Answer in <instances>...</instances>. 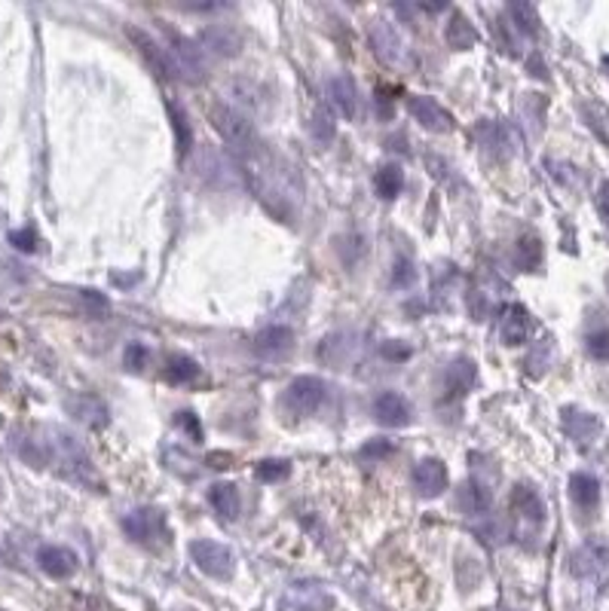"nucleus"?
<instances>
[{
    "instance_id": "1",
    "label": "nucleus",
    "mask_w": 609,
    "mask_h": 611,
    "mask_svg": "<svg viewBox=\"0 0 609 611\" xmlns=\"http://www.w3.org/2000/svg\"><path fill=\"white\" fill-rule=\"evenodd\" d=\"M208 120H212V126L218 128V135L227 141V147L236 156L246 159V156H252L254 151H261V141H257L252 120H248L246 113L236 111V107L224 104V101H212V104H208Z\"/></svg>"
},
{
    "instance_id": "2",
    "label": "nucleus",
    "mask_w": 609,
    "mask_h": 611,
    "mask_svg": "<svg viewBox=\"0 0 609 611\" xmlns=\"http://www.w3.org/2000/svg\"><path fill=\"white\" fill-rule=\"evenodd\" d=\"M511 532L518 541H533L543 532L545 522V501L530 483H518L511 489Z\"/></svg>"
},
{
    "instance_id": "3",
    "label": "nucleus",
    "mask_w": 609,
    "mask_h": 611,
    "mask_svg": "<svg viewBox=\"0 0 609 611\" xmlns=\"http://www.w3.org/2000/svg\"><path fill=\"white\" fill-rule=\"evenodd\" d=\"M123 532L129 535V541L141 547H160L168 545V538H172L166 514L160 507H135L132 514L123 517Z\"/></svg>"
},
{
    "instance_id": "4",
    "label": "nucleus",
    "mask_w": 609,
    "mask_h": 611,
    "mask_svg": "<svg viewBox=\"0 0 609 611\" xmlns=\"http://www.w3.org/2000/svg\"><path fill=\"white\" fill-rule=\"evenodd\" d=\"M191 560L202 575H208V578H215V581H230L236 572L233 550H230L227 545H221V541H212V538L191 541Z\"/></svg>"
},
{
    "instance_id": "5",
    "label": "nucleus",
    "mask_w": 609,
    "mask_h": 611,
    "mask_svg": "<svg viewBox=\"0 0 609 611\" xmlns=\"http://www.w3.org/2000/svg\"><path fill=\"white\" fill-rule=\"evenodd\" d=\"M570 572L582 581L606 584L609 581V541L591 538L579 545L570 556Z\"/></svg>"
},
{
    "instance_id": "6",
    "label": "nucleus",
    "mask_w": 609,
    "mask_h": 611,
    "mask_svg": "<svg viewBox=\"0 0 609 611\" xmlns=\"http://www.w3.org/2000/svg\"><path fill=\"white\" fill-rule=\"evenodd\" d=\"M368 40H371V50H374V56L380 58L383 65H389V67H404V65H408V40L402 37V31H398L392 22L377 19V22L371 25V31H368Z\"/></svg>"
},
{
    "instance_id": "7",
    "label": "nucleus",
    "mask_w": 609,
    "mask_h": 611,
    "mask_svg": "<svg viewBox=\"0 0 609 611\" xmlns=\"http://www.w3.org/2000/svg\"><path fill=\"white\" fill-rule=\"evenodd\" d=\"M404 107H408V113L414 117L419 126L423 128H429V132H435V135H448L453 132V117H450V111L444 104H438L432 95H408L404 98Z\"/></svg>"
},
{
    "instance_id": "8",
    "label": "nucleus",
    "mask_w": 609,
    "mask_h": 611,
    "mask_svg": "<svg viewBox=\"0 0 609 611\" xmlns=\"http://www.w3.org/2000/svg\"><path fill=\"white\" fill-rule=\"evenodd\" d=\"M324 398H328V385H324V379H319V376L291 379V385L285 391L288 410L301 413V416H309V413L319 410V406L324 404Z\"/></svg>"
},
{
    "instance_id": "9",
    "label": "nucleus",
    "mask_w": 609,
    "mask_h": 611,
    "mask_svg": "<svg viewBox=\"0 0 609 611\" xmlns=\"http://www.w3.org/2000/svg\"><path fill=\"white\" fill-rule=\"evenodd\" d=\"M126 34L132 37V43L138 46V52L144 56L147 65L153 67V73H160V77H166V80H181V77H178V67H175V61H172V56H168V50L160 43L157 37H151V34L141 31V28H129Z\"/></svg>"
},
{
    "instance_id": "10",
    "label": "nucleus",
    "mask_w": 609,
    "mask_h": 611,
    "mask_svg": "<svg viewBox=\"0 0 609 611\" xmlns=\"http://www.w3.org/2000/svg\"><path fill=\"white\" fill-rule=\"evenodd\" d=\"M410 480H414V489L423 495V499H438V495H441L450 483L448 465H444L441 459H423L414 465Z\"/></svg>"
},
{
    "instance_id": "11",
    "label": "nucleus",
    "mask_w": 609,
    "mask_h": 611,
    "mask_svg": "<svg viewBox=\"0 0 609 611\" xmlns=\"http://www.w3.org/2000/svg\"><path fill=\"white\" fill-rule=\"evenodd\" d=\"M37 566L43 568V572L50 575V578L65 581V578H71V575L77 572L80 560H77V553H74L71 547L46 545V547L37 550Z\"/></svg>"
},
{
    "instance_id": "12",
    "label": "nucleus",
    "mask_w": 609,
    "mask_h": 611,
    "mask_svg": "<svg viewBox=\"0 0 609 611\" xmlns=\"http://www.w3.org/2000/svg\"><path fill=\"white\" fill-rule=\"evenodd\" d=\"M530 336V312L520 303H509L499 309V339L505 345H520Z\"/></svg>"
},
{
    "instance_id": "13",
    "label": "nucleus",
    "mask_w": 609,
    "mask_h": 611,
    "mask_svg": "<svg viewBox=\"0 0 609 611\" xmlns=\"http://www.w3.org/2000/svg\"><path fill=\"white\" fill-rule=\"evenodd\" d=\"M254 352L263 361H282L294 352V330L288 328H263L254 336Z\"/></svg>"
},
{
    "instance_id": "14",
    "label": "nucleus",
    "mask_w": 609,
    "mask_h": 611,
    "mask_svg": "<svg viewBox=\"0 0 609 611\" xmlns=\"http://www.w3.org/2000/svg\"><path fill=\"white\" fill-rule=\"evenodd\" d=\"M328 101L343 120H358V89L349 73H334L328 80Z\"/></svg>"
},
{
    "instance_id": "15",
    "label": "nucleus",
    "mask_w": 609,
    "mask_h": 611,
    "mask_svg": "<svg viewBox=\"0 0 609 611\" xmlns=\"http://www.w3.org/2000/svg\"><path fill=\"white\" fill-rule=\"evenodd\" d=\"M374 419L386 428H404L410 422V404L398 391H383L374 398Z\"/></svg>"
},
{
    "instance_id": "16",
    "label": "nucleus",
    "mask_w": 609,
    "mask_h": 611,
    "mask_svg": "<svg viewBox=\"0 0 609 611\" xmlns=\"http://www.w3.org/2000/svg\"><path fill=\"white\" fill-rule=\"evenodd\" d=\"M457 507L465 517H484V514L490 511V489L484 483L469 480V483H463L457 489Z\"/></svg>"
},
{
    "instance_id": "17",
    "label": "nucleus",
    "mask_w": 609,
    "mask_h": 611,
    "mask_svg": "<svg viewBox=\"0 0 609 611\" xmlns=\"http://www.w3.org/2000/svg\"><path fill=\"white\" fill-rule=\"evenodd\" d=\"M475 379L478 367L472 358H453L448 373H444V389H448V395H465L475 385Z\"/></svg>"
},
{
    "instance_id": "18",
    "label": "nucleus",
    "mask_w": 609,
    "mask_h": 611,
    "mask_svg": "<svg viewBox=\"0 0 609 611\" xmlns=\"http://www.w3.org/2000/svg\"><path fill=\"white\" fill-rule=\"evenodd\" d=\"M564 428H566V434L576 440V444H591V440L597 437V431H600V422L591 416V413L570 406V410H564Z\"/></svg>"
},
{
    "instance_id": "19",
    "label": "nucleus",
    "mask_w": 609,
    "mask_h": 611,
    "mask_svg": "<svg viewBox=\"0 0 609 611\" xmlns=\"http://www.w3.org/2000/svg\"><path fill=\"white\" fill-rule=\"evenodd\" d=\"M288 602L297 611H328L334 606V599H331L322 587H316V584H297V587L291 590Z\"/></svg>"
},
{
    "instance_id": "20",
    "label": "nucleus",
    "mask_w": 609,
    "mask_h": 611,
    "mask_svg": "<svg viewBox=\"0 0 609 611\" xmlns=\"http://www.w3.org/2000/svg\"><path fill=\"white\" fill-rule=\"evenodd\" d=\"M570 499L582 511H594L600 505V483L594 474H573L570 477Z\"/></svg>"
},
{
    "instance_id": "21",
    "label": "nucleus",
    "mask_w": 609,
    "mask_h": 611,
    "mask_svg": "<svg viewBox=\"0 0 609 611\" xmlns=\"http://www.w3.org/2000/svg\"><path fill=\"white\" fill-rule=\"evenodd\" d=\"M208 501H212V507L218 511V517L224 520H236L239 517V489H236V483H215L212 489H208Z\"/></svg>"
},
{
    "instance_id": "22",
    "label": "nucleus",
    "mask_w": 609,
    "mask_h": 611,
    "mask_svg": "<svg viewBox=\"0 0 609 611\" xmlns=\"http://www.w3.org/2000/svg\"><path fill=\"white\" fill-rule=\"evenodd\" d=\"M199 40L206 43V50L212 52V56H218V58H230V56H236V52H239V37H236L230 28H221V25L206 28Z\"/></svg>"
},
{
    "instance_id": "23",
    "label": "nucleus",
    "mask_w": 609,
    "mask_h": 611,
    "mask_svg": "<svg viewBox=\"0 0 609 611\" xmlns=\"http://www.w3.org/2000/svg\"><path fill=\"white\" fill-rule=\"evenodd\" d=\"M168 120H172V128H175V147H178V159H184L187 153H191L193 147V128L191 122H187V113L181 111V104H175V101H168Z\"/></svg>"
},
{
    "instance_id": "24",
    "label": "nucleus",
    "mask_w": 609,
    "mask_h": 611,
    "mask_svg": "<svg viewBox=\"0 0 609 611\" xmlns=\"http://www.w3.org/2000/svg\"><path fill=\"white\" fill-rule=\"evenodd\" d=\"M582 117H585V126L609 147V107L600 101H582Z\"/></svg>"
},
{
    "instance_id": "25",
    "label": "nucleus",
    "mask_w": 609,
    "mask_h": 611,
    "mask_svg": "<svg viewBox=\"0 0 609 611\" xmlns=\"http://www.w3.org/2000/svg\"><path fill=\"white\" fill-rule=\"evenodd\" d=\"M374 189L380 199H398V193L404 189V172L398 166H383L380 172L374 174Z\"/></svg>"
},
{
    "instance_id": "26",
    "label": "nucleus",
    "mask_w": 609,
    "mask_h": 611,
    "mask_svg": "<svg viewBox=\"0 0 609 611\" xmlns=\"http://www.w3.org/2000/svg\"><path fill=\"white\" fill-rule=\"evenodd\" d=\"M505 12H509L511 25L524 34V37H536L539 34V12L533 4H509Z\"/></svg>"
},
{
    "instance_id": "27",
    "label": "nucleus",
    "mask_w": 609,
    "mask_h": 611,
    "mask_svg": "<svg viewBox=\"0 0 609 611\" xmlns=\"http://www.w3.org/2000/svg\"><path fill=\"white\" fill-rule=\"evenodd\" d=\"M337 135L334 128V113L328 111V107H316L313 117H309V138L316 141V144H331Z\"/></svg>"
},
{
    "instance_id": "28",
    "label": "nucleus",
    "mask_w": 609,
    "mask_h": 611,
    "mask_svg": "<svg viewBox=\"0 0 609 611\" xmlns=\"http://www.w3.org/2000/svg\"><path fill=\"white\" fill-rule=\"evenodd\" d=\"M478 40V31L472 28V22L465 16H453L450 25H448V43L453 46V50H472Z\"/></svg>"
},
{
    "instance_id": "29",
    "label": "nucleus",
    "mask_w": 609,
    "mask_h": 611,
    "mask_svg": "<svg viewBox=\"0 0 609 611\" xmlns=\"http://www.w3.org/2000/svg\"><path fill=\"white\" fill-rule=\"evenodd\" d=\"M514 263H518L520 269H539V263H543V242L536 239V236H524V239L518 242V251H514Z\"/></svg>"
},
{
    "instance_id": "30",
    "label": "nucleus",
    "mask_w": 609,
    "mask_h": 611,
    "mask_svg": "<svg viewBox=\"0 0 609 611\" xmlns=\"http://www.w3.org/2000/svg\"><path fill=\"white\" fill-rule=\"evenodd\" d=\"M162 376L175 385H187L199 376V364H196L193 358H172V361L166 364V373H162Z\"/></svg>"
},
{
    "instance_id": "31",
    "label": "nucleus",
    "mask_w": 609,
    "mask_h": 611,
    "mask_svg": "<svg viewBox=\"0 0 609 611\" xmlns=\"http://www.w3.org/2000/svg\"><path fill=\"white\" fill-rule=\"evenodd\" d=\"M254 474L263 480V483H276V480H285L291 474V465L282 459H263L261 465L254 468Z\"/></svg>"
},
{
    "instance_id": "32",
    "label": "nucleus",
    "mask_w": 609,
    "mask_h": 611,
    "mask_svg": "<svg viewBox=\"0 0 609 611\" xmlns=\"http://www.w3.org/2000/svg\"><path fill=\"white\" fill-rule=\"evenodd\" d=\"M392 452H395V444H392V440L377 437V440H371V444H364L362 450H358V456H362L364 461H383L386 456H392Z\"/></svg>"
},
{
    "instance_id": "33",
    "label": "nucleus",
    "mask_w": 609,
    "mask_h": 611,
    "mask_svg": "<svg viewBox=\"0 0 609 611\" xmlns=\"http://www.w3.org/2000/svg\"><path fill=\"white\" fill-rule=\"evenodd\" d=\"M585 345H588V355H591L594 361H609V330H594V334H588Z\"/></svg>"
},
{
    "instance_id": "34",
    "label": "nucleus",
    "mask_w": 609,
    "mask_h": 611,
    "mask_svg": "<svg viewBox=\"0 0 609 611\" xmlns=\"http://www.w3.org/2000/svg\"><path fill=\"white\" fill-rule=\"evenodd\" d=\"M147 358H151V352L144 349V345H129L126 349V358H123V364H126V370H132V373H138V370H144L147 367Z\"/></svg>"
},
{
    "instance_id": "35",
    "label": "nucleus",
    "mask_w": 609,
    "mask_h": 611,
    "mask_svg": "<svg viewBox=\"0 0 609 611\" xmlns=\"http://www.w3.org/2000/svg\"><path fill=\"white\" fill-rule=\"evenodd\" d=\"M380 355L386 361H404V358H410V345L408 343H398V339H386L380 345Z\"/></svg>"
},
{
    "instance_id": "36",
    "label": "nucleus",
    "mask_w": 609,
    "mask_h": 611,
    "mask_svg": "<svg viewBox=\"0 0 609 611\" xmlns=\"http://www.w3.org/2000/svg\"><path fill=\"white\" fill-rule=\"evenodd\" d=\"M10 242L16 244L19 251H25V254H34V251H37V233H34V229H16V233H10Z\"/></svg>"
},
{
    "instance_id": "37",
    "label": "nucleus",
    "mask_w": 609,
    "mask_h": 611,
    "mask_svg": "<svg viewBox=\"0 0 609 611\" xmlns=\"http://www.w3.org/2000/svg\"><path fill=\"white\" fill-rule=\"evenodd\" d=\"M178 425L184 428V431H191V440H196V444L202 440V425H199V419H196L193 410H181L178 413Z\"/></svg>"
},
{
    "instance_id": "38",
    "label": "nucleus",
    "mask_w": 609,
    "mask_h": 611,
    "mask_svg": "<svg viewBox=\"0 0 609 611\" xmlns=\"http://www.w3.org/2000/svg\"><path fill=\"white\" fill-rule=\"evenodd\" d=\"M597 205H600V214L606 217V223H609V181L600 187V193H597Z\"/></svg>"
},
{
    "instance_id": "39",
    "label": "nucleus",
    "mask_w": 609,
    "mask_h": 611,
    "mask_svg": "<svg viewBox=\"0 0 609 611\" xmlns=\"http://www.w3.org/2000/svg\"><path fill=\"white\" fill-rule=\"evenodd\" d=\"M181 10H187V12H215V10H224V4H187V6H181Z\"/></svg>"
},
{
    "instance_id": "40",
    "label": "nucleus",
    "mask_w": 609,
    "mask_h": 611,
    "mask_svg": "<svg viewBox=\"0 0 609 611\" xmlns=\"http://www.w3.org/2000/svg\"><path fill=\"white\" fill-rule=\"evenodd\" d=\"M606 288H609V273H606Z\"/></svg>"
},
{
    "instance_id": "41",
    "label": "nucleus",
    "mask_w": 609,
    "mask_h": 611,
    "mask_svg": "<svg viewBox=\"0 0 609 611\" xmlns=\"http://www.w3.org/2000/svg\"><path fill=\"white\" fill-rule=\"evenodd\" d=\"M606 67H609V56H606Z\"/></svg>"
}]
</instances>
